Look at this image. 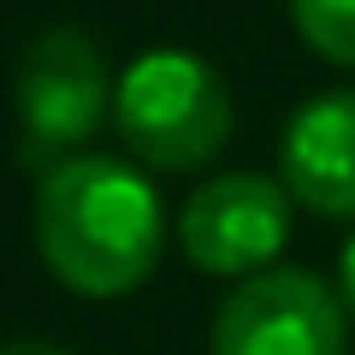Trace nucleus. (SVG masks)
Segmentation results:
<instances>
[{
	"label": "nucleus",
	"mask_w": 355,
	"mask_h": 355,
	"mask_svg": "<svg viewBox=\"0 0 355 355\" xmlns=\"http://www.w3.org/2000/svg\"><path fill=\"white\" fill-rule=\"evenodd\" d=\"M113 77H107L101 48L83 36V30H42L24 48L18 65V154H24L36 172L71 160L95 130H101L107 107H113Z\"/></svg>",
	"instance_id": "obj_3"
},
{
	"label": "nucleus",
	"mask_w": 355,
	"mask_h": 355,
	"mask_svg": "<svg viewBox=\"0 0 355 355\" xmlns=\"http://www.w3.org/2000/svg\"><path fill=\"white\" fill-rule=\"evenodd\" d=\"M0 355H71L60 343H0Z\"/></svg>",
	"instance_id": "obj_9"
},
{
	"label": "nucleus",
	"mask_w": 355,
	"mask_h": 355,
	"mask_svg": "<svg viewBox=\"0 0 355 355\" xmlns=\"http://www.w3.org/2000/svg\"><path fill=\"white\" fill-rule=\"evenodd\" d=\"M214 355H343V296L302 266H266L219 302Z\"/></svg>",
	"instance_id": "obj_4"
},
{
	"label": "nucleus",
	"mask_w": 355,
	"mask_h": 355,
	"mask_svg": "<svg viewBox=\"0 0 355 355\" xmlns=\"http://www.w3.org/2000/svg\"><path fill=\"white\" fill-rule=\"evenodd\" d=\"M291 202L320 219H355V89H331L296 107L279 142Z\"/></svg>",
	"instance_id": "obj_6"
},
{
	"label": "nucleus",
	"mask_w": 355,
	"mask_h": 355,
	"mask_svg": "<svg viewBox=\"0 0 355 355\" xmlns=\"http://www.w3.org/2000/svg\"><path fill=\"white\" fill-rule=\"evenodd\" d=\"M291 190L261 172H219L184 202L178 237L202 272L214 279H254L291 237Z\"/></svg>",
	"instance_id": "obj_5"
},
{
	"label": "nucleus",
	"mask_w": 355,
	"mask_h": 355,
	"mask_svg": "<svg viewBox=\"0 0 355 355\" xmlns=\"http://www.w3.org/2000/svg\"><path fill=\"white\" fill-rule=\"evenodd\" d=\"M113 125L154 172H202L231 137V89L207 60L154 48L125 65L113 89Z\"/></svg>",
	"instance_id": "obj_2"
},
{
	"label": "nucleus",
	"mask_w": 355,
	"mask_h": 355,
	"mask_svg": "<svg viewBox=\"0 0 355 355\" xmlns=\"http://www.w3.org/2000/svg\"><path fill=\"white\" fill-rule=\"evenodd\" d=\"M338 296H343V308L355 314V237L343 243V261H338Z\"/></svg>",
	"instance_id": "obj_8"
},
{
	"label": "nucleus",
	"mask_w": 355,
	"mask_h": 355,
	"mask_svg": "<svg viewBox=\"0 0 355 355\" xmlns=\"http://www.w3.org/2000/svg\"><path fill=\"white\" fill-rule=\"evenodd\" d=\"M160 196L148 172L113 154H71L36 184L42 266L77 296H125L160 261Z\"/></svg>",
	"instance_id": "obj_1"
},
{
	"label": "nucleus",
	"mask_w": 355,
	"mask_h": 355,
	"mask_svg": "<svg viewBox=\"0 0 355 355\" xmlns=\"http://www.w3.org/2000/svg\"><path fill=\"white\" fill-rule=\"evenodd\" d=\"M291 18L320 60L355 71V0H291Z\"/></svg>",
	"instance_id": "obj_7"
}]
</instances>
